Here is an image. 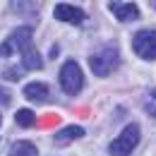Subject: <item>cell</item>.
<instances>
[{
    "label": "cell",
    "mask_w": 156,
    "mask_h": 156,
    "mask_svg": "<svg viewBox=\"0 0 156 156\" xmlns=\"http://www.w3.org/2000/svg\"><path fill=\"white\" fill-rule=\"evenodd\" d=\"M118 62H120V53H118L115 43H108V46H103L98 53H94L89 58V67L94 70L96 77H108L118 67Z\"/></svg>",
    "instance_id": "cell-2"
},
{
    "label": "cell",
    "mask_w": 156,
    "mask_h": 156,
    "mask_svg": "<svg viewBox=\"0 0 156 156\" xmlns=\"http://www.w3.org/2000/svg\"><path fill=\"white\" fill-rule=\"evenodd\" d=\"M22 94H24L27 101H46L48 98V84H43V82H29L22 89Z\"/></svg>",
    "instance_id": "cell-8"
},
{
    "label": "cell",
    "mask_w": 156,
    "mask_h": 156,
    "mask_svg": "<svg viewBox=\"0 0 156 156\" xmlns=\"http://www.w3.org/2000/svg\"><path fill=\"white\" fill-rule=\"evenodd\" d=\"M15 120H17V125L20 127H34V122H36V115L31 113V111H27V108H22L15 113Z\"/></svg>",
    "instance_id": "cell-11"
},
{
    "label": "cell",
    "mask_w": 156,
    "mask_h": 156,
    "mask_svg": "<svg viewBox=\"0 0 156 156\" xmlns=\"http://www.w3.org/2000/svg\"><path fill=\"white\" fill-rule=\"evenodd\" d=\"M60 87H62V91L65 94H70V96H75L82 91V87H84V75H82V67H79L75 60H67L62 67H60Z\"/></svg>",
    "instance_id": "cell-3"
},
{
    "label": "cell",
    "mask_w": 156,
    "mask_h": 156,
    "mask_svg": "<svg viewBox=\"0 0 156 156\" xmlns=\"http://www.w3.org/2000/svg\"><path fill=\"white\" fill-rule=\"evenodd\" d=\"M139 144V125H127L120 135L111 142V147H108V151L113 156H130L135 151V147Z\"/></svg>",
    "instance_id": "cell-4"
},
{
    "label": "cell",
    "mask_w": 156,
    "mask_h": 156,
    "mask_svg": "<svg viewBox=\"0 0 156 156\" xmlns=\"http://www.w3.org/2000/svg\"><path fill=\"white\" fill-rule=\"evenodd\" d=\"M10 156H39V149H36L31 142H24V139H20V142H15V144H12Z\"/></svg>",
    "instance_id": "cell-10"
},
{
    "label": "cell",
    "mask_w": 156,
    "mask_h": 156,
    "mask_svg": "<svg viewBox=\"0 0 156 156\" xmlns=\"http://www.w3.org/2000/svg\"><path fill=\"white\" fill-rule=\"evenodd\" d=\"M79 137H84V127H79V125H67V127H62L55 132V144H62V142H70V139H79Z\"/></svg>",
    "instance_id": "cell-9"
},
{
    "label": "cell",
    "mask_w": 156,
    "mask_h": 156,
    "mask_svg": "<svg viewBox=\"0 0 156 156\" xmlns=\"http://www.w3.org/2000/svg\"><path fill=\"white\" fill-rule=\"evenodd\" d=\"M0 103H10V91H5L0 87Z\"/></svg>",
    "instance_id": "cell-14"
},
{
    "label": "cell",
    "mask_w": 156,
    "mask_h": 156,
    "mask_svg": "<svg viewBox=\"0 0 156 156\" xmlns=\"http://www.w3.org/2000/svg\"><path fill=\"white\" fill-rule=\"evenodd\" d=\"M31 29L29 27H20L12 36H10V41L20 48L22 53V67L24 70H41V65H43V60H41V55L36 53V48H34V43H31Z\"/></svg>",
    "instance_id": "cell-1"
},
{
    "label": "cell",
    "mask_w": 156,
    "mask_h": 156,
    "mask_svg": "<svg viewBox=\"0 0 156 156\" xmlns=\"http://www.w3.org/2000/svg\"><path fill=\"white\" fill-rule=\"evenodd\" d=\"M20 70H5V72H2V77L5 79H20Z\"/></svg>",
    "instance_id": "cell-13"
},
{
    "label": "cell",
    "mask_w": 156,
    "mask_h": 156,
    "mask_svg": "<svg viewBox=\"0 0 156 156\" xmlns=\"http://www.w3.org/2000/svg\"><path fill=\"white\" fill-rule=\"evenodd\" d=\"M132 48L139 58L144 60H156V31L154 29H142L132 39Z\"/></svg>",
    "instance_id": "cell-5"
},
{
    "label": "cell",
    "mask_w": 156,
    "mask_h": 156,
    "mask_svg": "<svg viewBox=\"0 0 156 156\" xmlns=\"http://www.w3.org/2000/svg\"><path fill=\"white\" fill-rule=\"evenodd\" d=\"M108 7L120 22H132L139 17V7L135 2H108Z\"/></svg>",
    "instance_id": "cell-7"
},
{
    "label": "cell",
    "mask_w": 156,
    "mask_h": 156,
    "mask_svg": "<svg viewBox=\"0 0 156 156\" xmlns=\"http://www.w3.org/2000/svg\"><path fill=\"white\" fill-rule=\"evenodd\" d=\"M12 53H15V43H12L10 39H5L2 43H0V55H2V58H10Z\"/></svg>",
    "instance_id": "cell-12"
},
{
    "label": "cell",
    "mask_w": 156,
    "mask_h": 156,
    "mask_svg": "<svg viewBox=\"0 0 156 156\" xmlns=\"http://www.w3.org/2000/svg\"><path fill=\"white\" fill-rule=\"evenodd\" d=\"M53 15H55V20L70 22V24H79V22L84 20V10H79L77 5H67V2H60V5H55Z\"/></svg>",
    "instance_id": "cell-6"
}]
</instances>
